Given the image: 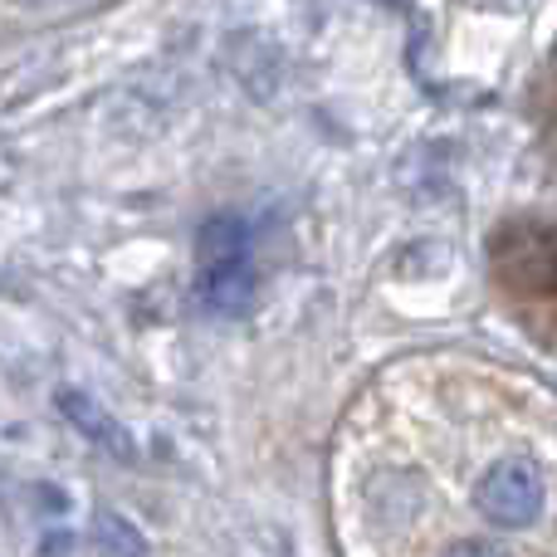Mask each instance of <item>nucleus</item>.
I'll use <instances>...</instances> for the list:
<instances>
[{"label": "nucleus", "instance_id": "obj_1", "mask_svg": "<svg viewBox=\"0 0 557 557\" xmlns=\"http://www.w3.org/2000/svg\"><path fill=\"white\" fill-rule=\"evenodd\" d=\"M260 288V270H255V245L250 225L240 215H211L196 231V294L211 313H245Z\"/></svg>", "mask_w": 557, "mask_h": 557}, {"label": "nucleus", "instance_id": "obj_2", "mask_svg": "<svg viewBox=\"0 0 557 557\" xmlns=\"http://www.w3.org/2000/svg\"><path fill=\"white\" fill-rule=\"evenodd\" d=\"M494 274L504 288L523 298H553L557 294V225L519 221L504 225L490 245Z\"/></svg>", "mask_w": 557, "mask_h": 557}, {"label": "nucleus", "instance_id": "obj_3", "mask_svg": "<svg viewBox=\"0 0 557 557\" xmlns=\"http://www.w3.org/2000/svg\"><path fill=\"white\" fill-rule=\"evenodd\" d=\"M474 509L494 523V529H529L543 513V474L533 460L509 455V460L490 465L484 480L474 484Z\"/></svg>", "mask_w": 557, "mask_h": 557}, {"label": "nucleus", "instance_id": "obj_4", "mask_svg": "<svg viewBox=\"0 0 557 557\" xmlns=\"http://www.w3.org/2000/svg\"><path fill=\"white\" fill-rule=\"evenodd\" d=\"M59 411L69 416V425H74V431H84L88 441H94L98 450H108L113 460H123V465L137 460L133 431H127V425L117 421L113 411H103V406H98L88 392H78V386H64V392H59Z\"/></svg>", "mask_w": 557, "mask_h": 557}, {"label": "nucleus", "instance_id": "obj_5", "mask_svg": "<svg viewBox=\"0 0 557 557\" xmlns=\"http://www.w3.org/2000/svg\"><path fill=\"white\" fill-rule=\"evenodd\" d=\"M98 553L103 557H147V543L123 513H103V519H98Z\"/></svg>", "mask_w": 557, "mask_h": 557}, {"label": "nucleus", "instance_id": "obj_6", "mask_svg": "<svg viewBox=\"0 0 557 557\" xmlns=\"http://www.w3.org/2000/svg\"><path fill=\"white\" fill-rule=\"evenodd\" d=\"M441 557H509L499 548V543H490V539H460V543H450Z\"/></svg>", "mask_w": 557, "mask_h": 557}]
</instances>
